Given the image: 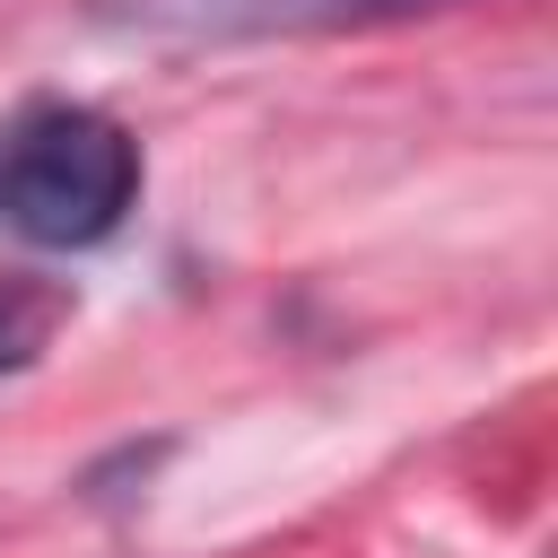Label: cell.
<instances>
[{
  "mask_svg": "<svg viewBox=\"0 0 558 558\" xmlns=\"http://www.w3.org/2000/svg\"><path fill=\"white\" fill-rule=\"evenodd\" d=\"M140 201V140L70 96H35L0 113V218L26 244H105Z\"/></svg>",
  "mask_w": 558,
  "mask_h": 558,
  "instance_id": "1",
  "label": "cell"
},
{
  "mask_svg": "<svg viewBox=\"0 0 558 558\" xmlns=\"http://www.w3.org/2000/svg\"><path fill=\"white\" fill-rule=\"evenodd\" d=\"M401 9H436V0H183V17L201 26H349V17H401Z\"/></svg>",
  "mask_w": 558,
  "mask_h": 558,
  "instance_id": "2",
  "label": "cell"
},
{
  "mask_svg": "<svg viewBox=\"0 0 558 558\" xmlns=\"http://www.w3.org/2000/svg\"><path fill=\"white\" fill-rule=\"evenodd\" d=\"M61 314H70L61 288H44V279H0V375H17V366L52 340Z\"/></svg>",
  "mask_w": 558,
  "mask_h": 558,
  "instance_id": "3",
  "label": "cell"
}]
</instances>
